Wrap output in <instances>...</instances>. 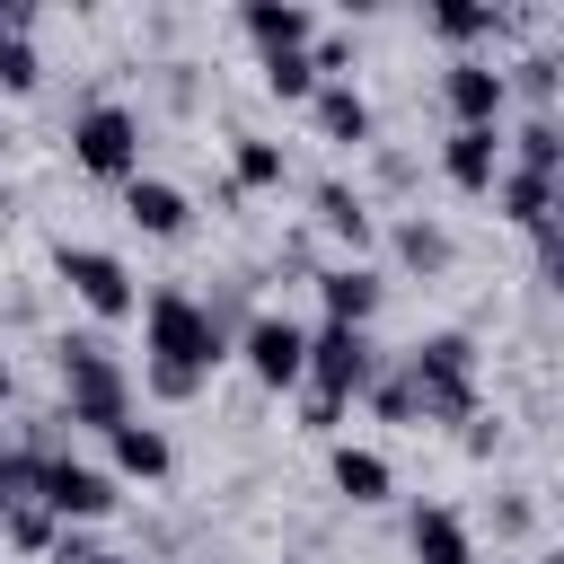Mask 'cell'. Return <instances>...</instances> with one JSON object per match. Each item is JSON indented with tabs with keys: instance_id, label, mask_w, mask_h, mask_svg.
I'll use <instances>...</instances> for the list:
<instances>
[{
	"instance_id": "cell-8",
	"label": "cell",
	"mask_w": 564,
	"mask_h": 564,
	"mask_svg": "<svg viewBox=\"0 0 564 564\" xmlns=\"http://www.w3.org/2000/svg\"><path fill=\"white\" fill-rule=\"evenodd\" d=\"M229 352L247 361V379H256V388H300L308 326H300V317H282V308H264V317H247V326L229 335Z\"/></svg>"
},
{
	"instance_id": "cell-11",
	"label": "cell",
	"mask_w": 564,
	"mask_h": 564,
	"mask_svg": "<svg viewBox=\"0 0 564 564\" xmlns=\"http://www.w3.org/2000/svg\"><path fill=\"white\" fill-rule=\"evenodd\" d=\"M238 35H247L256 53H308V44H317V9H308V0H247V9H238Z\"/></svg>"
},
{
	"instance_id": "cell-12",
	"label": "cell",
	"mask_w": 564,
	"mask_h": 564,
	"mask_svg": "<svg viewBox=\"0 0 564 564\" xmlns=\"http://www.w3.org/2000/svg\"><path fill=\"white\" fill-rule=\"evenodd\" d=\"M308 123H317V141H335V150H370V132H379V115H370V97H361L352 79H317Z\"/></svg>"
},
{
	"instance_id": "cell-25",
	"label": "cell",
	"mask_w": 564,
	"mask_h": 564,
	"mask_svg": "<svg viewBox=\"0 0 564 564\" xmlns=\"http://www.w3.org/2000/svg\"><path fill=\"white\" fill-rule=\"evenodd\" d=\"M256 70H264V97H282V106H308V97H317V70H308V53H264Z\"/></svg>"
},
{
	"instance_id": "cell-6",
	"label": "cell",
	"mask_w": 564,
	"mask_h": 564,
	"mask_svg": "<svg viewBox=\"0 0 564 564\" xmlns=\"http://www.w3.org/2000/svg\"><path fill=\"white\" fill-rule=\"evenodd\" d=\"M53 273H62V291H70L88 317H106V326L141 308V291H132V264H123L115 247H79V238H62V247H53Z\"/></svg>"
},
{
	"instance_id": "cell-21",
	"label": "cell",
	"mask_w": 564,
	"mask_h": 564,
	"mask_svg": "<svg viewBox=\"0 0 564 564\" xmlns=\"http://www.w3.org/2000/svg\"><path fill=\"white\" fill-rule=\"evenodd\" d=\"M423 26L441 44H494V35H511V9H494V0H432Z\"/></svg>"
},
{
	"instance_id": "cell-32",
	"label": "cell",
	"mask_w": 564,
	"mask_h": 564,
	"mask_svg": "<svg viewBox=\"0 0 564 564\" xmlns=\"http://www.w3.org/2000/svg\"><path fill=\"white\" fill-rule=\"evenodd\" d=\"M538 564H564V555H538Z\"/></svg>"
},
{
	"instance_id": "cell-19",
	"label": "cell",
	"mask_w": 564,
	"mask_h": 564,
	"mask_svg": "<svg viewBox=\"0 0 564 564\" xmlns=\"http://www.w3.org/2000/svg\"><path fill=\"white\" fill-rule=\"evenodd\" d=\"M106 449H115V485H123V476H141V485H159V476L176 467V449H167V432H159V423H141V414H132V423H115V432H106Z\"/></svg>"
},
{
	"instance_id": "cell-24",
	"label": "cell",
	"mask_w": 564,
	"mask_h": 564,
	"mask_svg": "<svg viewBox=\"0 0 564 564\" xmlns=\"http://www.w3.org/2000/svg\"><path fill=\"white\" fill-rule=\"evenodd\" d=\"M502 167H529V176H564V132H555V115H529L520 132H511V159Z\"/></svg>"
},
{
	"instance_id": "cell-1",
	"label": "cell",
	"mask_w": 564,
	"mask_h": 564,
	"mask_svg": "<svg viewBox=\"0 0 564 564\" xmlns=\"http://www.w3.org/2000/svg\"><path fill=\"white\" fill-rule=\"evenodd\" d=\"M229 361V326H220V308L212 300H194V291H150V308H141V388L159 397V405H185V397H203V379Z\"/></svg>"
},
{
	"instance_id": "cell-10",
	"label": "cell",
	"mask_w": 564,
	"mask_h": 564,
	"mask_svg": "<svg viewBox=\"0 0 564 564\" xmlns=\"http://www.w3.org/2000/svg\"><path fill=\"white\" fill-rule=\"evenodd\" d=\"M441 176H449L458 194H494V176H502V132H494V123H449V132H441Z\"/></svg>"
},
{
	"instance_id": "cell-4",
	"label": "cell",
	"mask_w": 564,
	"mask_h": 564,
	"mask_svg": "<svg viewBox=\"0 0 564 564\" xmlns=\"http://www.w3.org/2000/svg\"><path fill=\"white\" fill-rule=\"evenodd\" d=\"M70 159L97 176V185H132L141 176V115L123 97H88L70 115Z\"/></svg>"
},
{
	"instance_id": "cell-17",
	"label": "cell",
	"mask_w": 564,
	"mask_h": 564,
	"mask_svg": "<svg viewBox=\"0 0 564 564\" xmlns=\"http://www.w3.org/2000/svg\"><path fill=\"white\" fill-rule=\"evenodd\" d=\"M308 203H317V229H326V238H344V247H352V264H361V247L379 238V220H370V194H361V185H344V176H326Z\"/></svg>"
},
{
	"instance_id": "cell-27",
	"label": "cell",
	"mask_w": 564,
	"mask_h": 564,
	"mask_svg": "<svg viewBox=\"0 0 564 564\" xmlns=\"http://www.w3.org/2000/svg\"><path fill=\"white\" fill-rule=\"evenodd\" d=\"M502 97H529L538 115L555 106V53H520L511 70H502Z\"/></svg>"
},
{
	"instance_id": "cell-5",
	"label": "cell",
	"mask_w": 564,
	"mask_h": 564,
	"mask_svg": "<svg viewBox=\"0 0 564 564\" xmlns=\"http://www.w3.org/2000/svg\"><path fill=\"white\" fill-rule=\"evenodd\" d=\"M35 502H44L62 529H97V520H115L123 485H115V467H97V458L44 449V467H35Z\"/></svg>"
},
{
	"instance_id": "cell-13",
	"label": "cell",
	"mask_w": 564,
	"mask_h": 564,
	"mask_svg": "<svg viewBox=\"0 0 564 564\" xmlns=\"http://www.w3.org/2000/svg\"><path fill=\"white\" fill-rule=\"evenodd\" d=\"M123 220H132L141 238H185V229H194V194H185L176 176H132V185H123Z\"/></svg>"
},
{
	"instance_id": "cell-9",
	"label": "cell",
	"mask_w": 564,
	"mask_h": 564,
	"mask_svg": "<svg viewBox=\"0 0 564 564\" xmlns=\"http://www.w3.org/2000/svg\"><path fill=\"white\" fill-rule=\"evenodd\" d=\"M441 106H449V123H494V132H502V115H511V97H502V62H494V53H449V70H441Z\"/></svg>"
},
{
	"instance_id": "cell-18",
	"label": "cell",
	"mask_w": 564,
	"mask_h": 564,
	"mask_svg": "<svg viewBox=\"0 0 564 564\" xmlns=\"http://www.w3.org/2000/svg\"><path fill=\"white\" fill-rule=\"evenodd\" d=\"M326 476H335V494H344L352 511H379V502L397 494V467H388L379 449H352V441H335V458H326Z\"/></svg>"
},
{
	"instance_id": "cell-20",
	"label": "cell",
	"mask_w": 564,
	"mask_h": 564,
	"mask_svg": "<svg viewBox=\"0 0 564 564\" xmlns=\"http://www.w3.org/2000/svg\"><path fill=\"white\" fill-rule=\"evenodd\" d=\"M26 26H35V9H26V0H0V88H9V97L44 88V53L26 44Z\"/></svg>"
},
{
	"instance_id": "cell-31",
	"label": "cell",
	"mask_w": 564,
	"mask_h": 564,
	"mask_svg": "<svg viewBox=\"0 0 564 564\" xmlns=\"http://www.w3.org/2000/svg\"><path fill=\"white\" fill-rule=\"evenodd\" d=\"M9 397H18V370H9V361H0V405H9Z\"/></svg>"
},
{
	"instance_id": "cell-15",
	"label": "cell",
	"mask_w": 564,
	"mask_h": 564,
	"mask_svg": "<svg viewBox=\"0 0 564 564\" xmlns=\"http://www.w3.org/2000/svg\"><path fill=\"white\" fill-rule=\"evenodd\" d=\"M405 555H414V564H476V529H467L449 502H414V520H405Z\"/></svg>"
},
{
	"instance_id": "cell-16",
	"label": "cell",
	"mask_w": 564,
	"mask_h": 564,
	"mask_svg": "<svg viewBox=\"0 0 564 564\" xmlns=\"http://www.w3.org/2000/svg\"><path fill=\"white\" fill-rule=\"evenodd\" d=\"M494 212H502L511 229H529V238H546V229H555V176H529V167H502V176H494Z\"/></svg>"
},
{
	"instance_id": "cell-3",
	"label": "cell",
	"mask_w": 564,
	"mask_h": 564,
	"mask_svg": "<svg viewBox=\"0 0 564 564\" xmlns=\"http://www.w3.org/2000/svg\"><path fill=\"white\" fill-rule=\"evenodd\" d=\"M53 370H62V423H88V432L132 423V370L115 361L106 335H62Z\"/></svg>"
},
{
	"instance_id": "cell-33",
	"label": "cell",
	"mask_w": 564,
	"mask_h": 564,
	"mask_svg": "<svg viewBox=\"0 0 564 564\" xmlns=\"http://www.w3.org/2000/svg\"><path fill=\"white\" fill-rule=\"evenodd\" d=\"M0 150H9V141H0Z\"/></svg>"
},
{
	"instance_id": "cell-23",
	"label": "cell",
	"mask_w": 564,
	"mask_h": 564,
	"mask_svg": "<svg viewBox=\"0 0 564 564\" xmlns=\"http://www.w3.org/2000/svg\"><path fill=\"white\" fill-rule=\"evenodd\" d=\"M397 256H405L414 273H449V264H458V238H449L441 220H423V212H405V220H397Z\"/></svg>"
},
{
	"instance_id": "cell-2",
	"label": "cell",
	"mask_w": 564,
	"mask_h": 564,
	"mask_svg": "<svg viewBox=\"0 0 564 564\" xmlns=\"http://www.w3.org/2000/svg\"><path fill=\"white\" fill-rule=\"evenodd\" d=\"M405 388H414V423H476V344L458 326L441 335H414L397 352Z\"/></svg>"
},
{
	"instance_id": "cell-7",
	"label": "cell",
	"mask_w": 564,
	"mask_h": 564,
	"mask_svg": "<svg viewBox=\"0 0 564 564\" xmlns=\"http://www.w3.org/2000/svg\"><path fill=\"white\" fill-rule=\"evenodd\" d=\"M370 370H379V344H370V326H308V352H300V388L308 397H361L370 388Z\"/></svg>"
},
{
	"instance_id": "cell-29",
	"label": "cell",
	"mask_w": 564,
	"mask_h": 564,
	"mask_svg": "<svg viewBox=\"0 0 564 564\" xmlns=\"http://www.w3.org/2000/svg\"><path fill=\"white\" fill-rule=\"evenodd\" d=\"M529 529H538V502L529 494H502L494 502V538H529Z\"/></svg>"
},
{
	"instance_id": "cell-14",
	"label": "cell",
	"mask_w": 564,
	"mask_h": 564,
	"mask_svg": "<svg viewBox=\"0 0 564 564\" xmlns=\"http://www.w3.org/2000/svg\"><path fill=\"white\" fill-rule=\"evenodd\" d=\"M317 300H326V326H370L379 317V300H388V282H379V264L361 256H344V264H326L317 273Z\"/></svg>"
},
{
	"instance_id": "cell-26",
	"label": "cell",
	"mask_w": 564,
	"mask_h": 564,
	"mask_svg": "<svg viewBox=\"0 0 564 564\" xmlns=\"http://www.w3.org/2000/svg\"><path fill=\"white\" fill-rule=\"evenodd\" d=\"M0 538H9L18 555H53V538H62V520H53L44 502H18V511H0Z\"/></svg>"
},
{
	"instance_id": "cell-30",
	"label": "cell",
	"mask_w": 564,
	"mask_h": 564,
	"mask_svg": "<svg viewBox=\"0 0 564 564\" xmlns=\"http://www.w3.org/2000/svg\"><path fill=\"white\" fill-rule=\"evenodd\" d=\"M344 414H352L344 397H300V432H335Z\"/></svg>"
},
{
	"instance_id": "cell-28",
	"label": "cell",
	"mask_w": 564,
	"mask_h": 564,
	"mask_svg": "<svg viewBox=\"0 0 564 564\" xmlns=\"http://www.w3.org/2000/svg\"><path fill=\"white\" fill-rule=\"evenodd\" d=\"M361 397H370V414H379V423H414V388H405V370H370V388H361Z\"/></svg>"
},
{
	"instance_id": "cell-22",
	"label": "cell",
	"mask_w": 564,
	"mask_h": 564,
	"mask_svg": "<svg viewBox=\"0 0 564 564\" xmlns=\"http://www.w3.org/2000/svg\"><path fill=\"white\" fill-rule=\"evenodd\" d=\"M291 176V150L282 141H264V132H238L229 141V194H273Z\"/></svg>"
}]
</instances>
